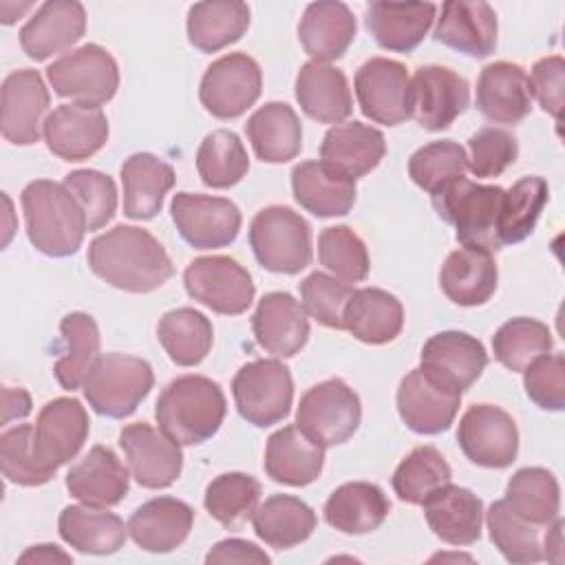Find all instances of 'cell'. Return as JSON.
<instances>
[{
  "instance_id": "ba28073f",
  "label": "cell",
  "mask_w": 565,
  "mask_h": 565,
  "mask_svg": "<svg viewBox=\"0 0 565 565\" xmlns=\"http://www.w3.org/2000/svg\"><path fill=\"white\" fill-rule=\"evenodd\" d=\"M232 395L241 417L256 428L282 422L294 402V380L278 360H252L232 380Z\"/></svg>"
},
{
  "instance_id": "b9f144b4",
  "label": "cell",
  "mask_w": 565,
  "mask_h": 565,
  "mask_svg": "<svg viewBox=\"0 0 565 565\" xmlns=\"http://www.w3.org/2000/svg\"><path fill=\"white\" fill-rule=\"evenodd\" d=\"M188 40L203 53H216L241 40L249 26V7L238 0L196 2L188 11Z\"/></svg>"
},
{
  "instance_id": "91938a15",
  "label": "cell",
  "mask_w": 565,
  "mask_h": 565,
  "mask_svg": "<svg viewBox=\"0 0 565 565\" xmlns=\"http://www.w3.org/2000/svg\"><path fill=\"white\" fill-rule=\"evenodd\" d=\"M525 395L543 411L565 408V358L545 353L523 371Z\"/></svg>"
},
{
  "instance_id": "1f68e13d",
  "label": "cell",
  "mask_w": 565,
  "mask_h": 565,
  "mask_svg": "<svg viewBox=\"0 0 565 565\" xmlns=\"http://www.w3.org/2000/svg\"><path fill=\"white\" fill-rule=\"evenodd\" d=\"M437 7L433 2H371L364 11L366 31L395 53H411L428 33Z\"/></svg>"
},
{
  "instance_id": "f1b7e54d",
  "label": "cell",
  "mask_w": 565,
  "mask_h": 565,
  "mask_svg": "<svg viewBox=\"0 0 565 565\" xmlns=\"http://www.w3.org/2000/svg\"><path fill=\"white\" fill-rule=\"evenodd\" d=\"M499 269L490 249L463 245L448 254L439 271V287L459 307L486 305L497 291Z\"/></svg>"
},
{
  "instance_id": "7dc6e473",
  "label": "cell",
  "mask_w": 565,
  "mask_h": 565,
  "mask_svg": "<svg viewBox=\"0 0 565 565\" xmlns=\"http://www.w3.org/2000/svg\"><path fill=\"white\" fill-rule=\"evenodd\" d=\"M196 170L207 188L236 185L249 170V157L236 132L218 128L205 135L196 150Z\"/></svg>"
},
{
  "instance_id": "ac0fdd59",
  "label": "cell",
  "mask_w": 565,
  "mask_h": 565,
  "mask_svg": "<svg viewBox=\"0 0 565 565\" xmlns=\"http://www.w3.org/2000/svg\"><path fill=\"white\" fill-rule=\"evenodd\" d=\"M488 364L483 344L463 331H441L430 335L419 355V369L437 384L463 393L468 391Z\"/></svg>"
},
{
  "instance_id": "d6a6232c",
  "label": "cell",
  "mask_w": 565,
  "mask_h": 565,
  "mask_svg": "<svg viewBox=\"0 0 565 565\" xmlns=\"http://www.w3.org/2000/svg\"><path fill=\"white\" fill-rule=\"evenodd\" d=\"M177 177L170 163L150 154L135 152L121 163V185H124V214L135 221L154 218L166 194L172 190Z\"/></svg>"
},
{
  "instance_id": "c3c4849f",
  "label": "cell",
  "mask_w": 565,
  "mask_h": 565,
  "mask_svg": "<svg viewBox=\"0 0 565 565\" xmlns=\"http://www.w3.org/2000/svg\"><path fill=\"white\" fill-rule=\"evenodd\" d=\"M554 347L552 331L536 318H512L492 335V351L499 364L514 373H523L536 358Z\"/></svg>"
},
{
  "instance_id": "836d02e7",
  "label": "cell",
  "mask_w": 565,
  "mask_h": 565,
  "mask_svg": "<svg viewBox=\"0 0 565 565\" xmlns=\"http://www.w3.org/2000/svg\"><path fill=\"white\" fill-rule=\"evenodd\" d=\"M324 466V448L311 441L296 424L282 426L267 439L265 472L282 486H309Z\"/></svg>"
},
{
  "instance_id": "7bdbcfd3",
  "label": "cell",
  "mask_w": 565,
  "mask_h": 565,
  "mask_svg": "<svg viewBox=\"0 0 565 565\" xmlns=\"http://www.w3.org/2000/svg\"><path fill=\"white\" fill-rule=\"evenodd\" d=\"M60 333L62 349L53 366V375L64 391H75L99 358V327L93 316L73 311L62 318Z\"/></svg>"
},
{
  "instance_id": "2e32d148",
  "label": "cell",
  "mask_w": 565,
  "mask_h": 565,
  "mask_svg": "<svg viewBox=\"0 0 565 565\" xmlns=\"http://www.w3.org/2000/svg\"><path fill=\"white\" fill-rule=\"evenodd\" d=\"M119 446L128 459L130 472L141 488L161 490L172 486L183 468L181 444L146 422L121 428Z\"/></svg>"
},
{
  "instance_id": "d590c367",
  "label": "cell",
  "mask_w": 565,
  "mask_h": 565,
  "mask_svg": "<svg viewBox=\"0 0 565 565\" xmlns=\"http://www.w3.org/2000/svg\"><path fill=\"white\" fill-rule=\"evenodd\" d=\"M57 532L66 545L82 554H115L128 539V523L97 505H66L57 519Z\"/></svg>"
},
{
  "instance_id": "44dd1931",
  "label": "cell",
  "mask_w": 565,
  "mask_h": 565,
  "mask_svg": "<svg viewBox=\"0 0 565 565\" xmlns=\"http://www.w3.org/2000/svg\"><path fill=\"white\" fill-rule=\"evenodd\" d=\"M461 406V393H455L422 369L406 373L397 388V413L417 435H439L450 428Z\"/></svg>"
},
{
  "instance_id": "52a82bcc",
  "label": "cell",
  "mask_w": 565,
  "mask_h": 565,
  "mask_svg": "<svg viewBox=\"0 0 565 565\" xmlns=\"http://www.w3.org/2000/svg\"><path fill=\"white\" fill-rule=\"evenodd\" d=\"M362 419L358 393L340 377L311 386L298 404L296 426L322 448L340 446L353 437Z\"/></svg>"
},
{
  "instance_id": "6f0895ef",
  "label": "cell",
  "mask_w": 565,
  "mask_h": 565,
  "mask_svg": "<svg viewBox=\"0 0 565 565\" xmlns=\"http://www.w3.org/2000/svg\"><path fill=\"white\" fill-rule=\"evenodd\" d=\"M353 287L335 276L313 271L300 282V302L309 318L329 329H344V307Z\"/></svg>"
},
{
  "instance_id": "f6af8a7d",
  "label": "cell",
  "mask_w": 565,
  "mask_h": 565,
  "mask_svg": "<svg viewBox=\"0 0 565 565\" xmlns=\"http://www.w3.org/2000/svg\"><path fill=\"white\" fill-rule=\"evenodd\" d=\"M503 501L521 519L547 527L558 516L561 488L547 468L527 466L510 477Z\"/></svg>"
},
{
  "instance_id": "4316f807",
  "label": "cell",
  "mask_w": 565,
  "mask_h": 565,
  "mask_svg": "<svg viewBox=\"0 0 565 565\" xmlns=\"http://www.w3.org/2000/svg\"><path fill=\"white\" fill-rule=\"evenodd\" d=\"M194 510L174 497H157L139 505L128 519V534L137 547L166 554L177 550L190 534Z\"/></svg>"
},
{
  "instance_id": "4dcf8cb0",
  "label": "cell",
  "mask_w": 565,
  "mask_h": 565,
  "mask_svg": "<svg viewBox=\"0 0 565 565\" xmlns=\"http://www.w3.org/2000/svg\"><path fill=\"white\" fill-rule=\"evenodd\" d=\"M296 99L307 117L318 124H340L353 113L347 75L318 60H309L296 75Z\"/></svg>"
},
{
  "instance_id": "5b68a950",
  "label": "cell",
  "mask_w": 565,
  "mask_h": 565,
  "mask_svg": "<svg viewBox=\"0 0 565 565\" xmlns=\"http://www.w3.org/2000/svg\"><path fill=\"white\" fill-rule=\"evenodd\" d=\"M501 185L475 183L466 177L448 185L433 196L437 214L455 227V236L461 245L501 249L497 238V221L503 201Z\"/></svg>"
},
{
  "instance_id": "9c48e42d",
  "label": "cell",
  "mask_w": 565,
  "mask_h": 565,
  "mask_svg": "<svg viewBox=\"0 0 565 565\" xmlns=\"http://www.w3.org/2000/svg\"><path fill=\"white\" fill-rule=\"evenodd\" d=\"M46 77L60 97L93 106L110 102L119 86L117 62L99 44H84L64 53L46 68Z\"/></svg>"
},
{
  "instance_id": "8d00e7d4",
  "label": "cell",
  "mask_w": 565,
  "mask_h": 565,
  "mask_svg": "<svg viewBox=\"0 0 565 565\" xmlns=\"http://www.w3.org/2000/svg\"><path fill=\"white\" fill-rule=\"evenodd\" d=\"M342 322L355 340L364 344H386L393 342L404 327V307L393 294L380 287H362L353 289Z\"/></svg>"
},
{
  "instance_id": "277c9868",
  "label": "cell",
  "mask_w": 565,
  "mask_h": 565,
  "mask_svg": "<svg viewBox=\"0 0 565 565\" xmlns=\"http://www.w3.org/2000/svg\"><path fill=\"white\" fill-rule=\"evenodd\" d=\"M154 384L152 366L137 355L104 353L82 382L88 406L106 417L124 419L137 411Z\"/></svg>"
},
{
  "instance_id": "83f0119b",
  "label": "cell",
  "mask_w": 565,
  "mask_h": 565,
  "mask_svg": "<svg viewBox=\"0 0 565 565\" xmlns=\"http://www.w3.org/2000/svg\"><path fill=\"white\" fill-rule=\"evenodd\" d=\"M128 468L108 446H93L66 475V490L86 505L110 508L128 494Z\"/></svg>"
},
{
  "instance_id": "6125c7cd",
  "label": "cell",
  "mask_w": 565,
  "mask_h": 565,
  "mask_svg": "<svg viewBox=\"0 0 565 565\" xmlns=\"http://www.w3.org/2000/svg\"><path fill=\"white\" fill-rule=\"evenodd\" d=\"M271 558L252 541L245 539H225L218 541L207 554L205 563H269Z\"/></svg>"
},
{
  "instance_id": "484cf974",
  "label": "cell",
  "mask_w": 565,
  "mask_h": 565,
  "mask_svg": "<svg viewBox=\"0 0 565 565\" xmlns=\"http://www.w3.org/2000/svg\"><path fill=\"white\" fill-rule=\"evenodd\" d=\"M384 154V135L377 128L362 121L335 124L327 130L320 146V161L329 170L353 181L375 170Z\"/></svg>"
},
{
  "instance_id": "db71d44e",
  "label": "cell",
  "mask_w": 565,
  "mask_h": 565,
  "mask_svg": "<svg viewBox=\"0 0 565 565\" xmlns=\"http://www.w3.org/2000/svg\"><path fill=\"white\" fill-rule=\"evenodd\" d=\"M320 263L344 282H360L369 276V252L364 241L347 225L324 227L318 236Z\"/></svg>"
},
{
  "instance_id": "f5cc1de1",
  "label": "cell",
  "mask_w": 565,
  "mask_h": 565,
  "mask_svg": "<svg viewBox=\"0 0 565 565\" xmlns=\"http://www.w3.org/2000/svg\"><path fill=\"white\" fill-rule=\"evenodd\" d=\"M490 541L510 563H539L543 561V547L539 525L514 514L508 503L494 501L486 512Z\"/></svg>"
},
{
  "instance_id": "4fadbf2b",
  "label": "cell",
  "mask_w": 565,
  "mask_h": 565,
  "mask_svg": "<svg viewBox=\"0 0 565 565\" xmlns=\"http://www.w3.org/2000/svg\"><path fill=\"white\" fill-rule=\"evenodd\" d=\"M466 459L481 468H508L519 452V430L510 413L494 404L470 406L457 428Z\"/></svg>"
},
{
  "instance_id": "f546056e",
  "label": "cell",
  "mask_w": 565,
  "mask_h": 565,
  "mask_svg": "<svg viewBox=\"0 0 565 565\" xmlns=\"http://www.w3.org/2000/svg\"><path fill=\"white\" fill-rule=\"evenodd\" d=\"M422 508L428 527L444 543L472 545L479 541L483 503L472 490L446 483L435 490Z\"/></svg>"
},
{
  "instance_id": "be15d7a7",
  "label": "cell",
  "mask_w": 565,
  "mask_h": 565,
  "mask_svg": "<svg viewBox=\"0 0 565 565\" xmlns=\"http://www.w3.org/2000/svg\"><path fill=\"white\" fill-rule=\"evenodd\" d=\"M29 413H31V395L20 386H4L2 388V424L22 419Z\"/></svg>"
},
{
  "instance_id": "f35d334b",
  "label": "cell",
  "mask_w": 565,
  "mask_h": 565,
  "mask_svg": "<svg viewBox=\"0 0 565 565\" xmlns=\"http://www.w3.org/2000/svg\"><path fill=\"white\" fill-rule=\"evenodd\" d=\"M388 512V497L369 481L342 483L324 503V521L342 534H369L386 521Z\"/></svg>"
},
{
  "instance_id": "f907efd6",
  "label": "cell",
  "mask_w": 565,
  "mask_h": 565,
  "mask_svg": "<svg viewBox=\"0 0 565 565\" xmlns=\"http://www.w3.org/2000/svg\"><path fill=\"white\" fill-rule=\"evenodd\" d=\"M260 501V483L247 472H223L214 477L203 497L207 514L221 525L234 530L252 519Z\"/></svg>"
},
{
  "instance_id": "94428289",
  "label": "cell",
  "mask_w": 565,
  "mask_h": 565,
  "mask_svg": "<svg viewBox=\"0 0 565 565\" xmlns=\"http://www.w3.org/2000/svg\"><path fill=\"white\" fill-rule=\"evenodd\" d=\"M563 82H565V62L561 55L543 57L532 66V77H530L532 95L539 99L541 108L554 119H561V110H563Z\"/></svg>"
},
{
  "instance_id": "5bb4252c",
  "label": "cell",
  "mask_w": 565,
  "mask_h": 565,
  "mask_svg": "<svg viewBox=\"0 0 565 565\" xmlns=\"http://www.w3.org/2000/svg\"><path fill=\"white\" fill-rule=\"evenodd\" d=\"M355 97L364 117L397 126L411 119V75L402 62L371 57L355 71Z\"/></svg>"
},
{
  "instance_id": "d4e9b609",
  "label": "cell",
  "mask_w": 565,
  "mask_h": 565,
  "mask_svg": "<svg viewBox=\"0 0 565 565\" xmlns=\"http://www.w3.org/2000/svg\"><path fill=\"white\" fill-rule=\"evenodd\" d=\"M497 13L483 0H448L437 18L435 40L470 57H488L497 49Z\"/></svg>"
},
{
  "instance_id": "e575fe53",
  "label": "cell",
  "mask_w": 565,
  "mask_h": 565,
  "mask_svg": "<svg viewBox=\"0 0 565 565\" xmlns=\"http://www.w3.org/2000/svg\"><path fill=\"white\" fill-rule=\"evenodd\" d=\"M355 18L344 2H311L298 24V40L305 53L318 62H331L347 53L355 40Z\"/></svg>"
},
{
  "instance_id": "03108f58",
  "label": "cell",
  "mask_w": 565,
  "mask_h": 565,
  "mask_svg": "<svg viewBox=\"0 0 565 565\" xmlns=\"http://www.w3.org/2000/svg\"><path fill=\"white\" fill-rule=\"evenodd\" d=\"M543 558L552 561V563H561L563 561V519H554L547 525L545 539H543Z\"/></svg>"
},
{
  "instance_id": "cb8c5ba5",
  "label": "cell",
  "mask_w": 565,
  "mask_h": 565,
  "mask_svg": "<svg viewBox=\"0 0 565 565\" xmlns=\"http://www.w3.org/2000/svg\"><path fill=\"white\" fill-rule=\"evenodd\" d=\"M86 31V11L77 0H49L20 31L22 51L42 62L71 49Z\"/></svg>"
},
{
  "instance_id": "681fc988",
  "label": "cell",
  "mask_w": 565,
  "mask_h": 565,
  "mask_svg": "<svg viewBox=\"0 0 565 565\" xmlns=\"http://www.w3.org/2000/svg\"><path fill=\"white\" fill-rule=\"evenodd\" d=\"M452 481V470L435 446L413 448L393 472V490L399 501L422 505L435 490Z\"/></svg>"
},
{
  "instance_id": "8992f818",
  "label": "cell",
  "mask_w": 565,
  "mask_h": 565,
  "mask_svg": "<svg viewBox=\"0 0 565 565\" xmlns=\"http://www.w3.org/2000/svg\"><path fill=\"white\" fill-rule=\"evenodd\" d=\"M249 247L274 274H298L311 263V227L285 205L263 207L249 223Z\"/></svg>"
},
{
  "instance_id": "9a60e30c",
  "label": "cell",
  "mask_w": 565,
  "mask_h": 565,
  "mask_svg": "<svg viewBox=\"0 0 565 565\" xmlns=\"http://www.w3.org/2000/svg\"><path fill=\"white\" fill-rule=\"evenodd\" d=\"M88 413L75 397H55L46 402L33 426V450L49 472L77 457L88 439Z\"/></svg>"
},
{
  "instance_id": "ab89813d",
  "label": "cell",
  "mask_w": 565,
  "mask_h": 565,
  "mask_svg": "<svg viewBox=\"0 0 565 565\" xmlns=\"http://www.w3.org/2000/svg\"><path fill=\"white\" fill-rule=\"evenodd\" d=\"M256 157L265 163L291 161L302 148V126L285 102H267L245 124Z\"/></svg>"
},
{
  "instance_id": "603a6c76",
  "label": "cell",
  "mask_w": 565,
  "mask_h": 565,
  "mask_svg": "<svg viewBox=\"0 0 565 565\" xmlns=\"http://www.w3.org/2000/svg\"><path fill=\"white\" fill-rule=\"evenodd\" d=\"M532 84L523 66L492 62L477 79V108L494 124H519L532 110Z\"/></svg>"
},
{
  "instance_id": "74e56055",
  "label": "cell",
  "mask_w": 565,
  "mask_h": 565,
  "mask_svg": "<svg viewBox=\"0 0 565 565\" xmlns=\"http://www.w3.org/2000/svg\"><path fill=\"white\" fill-rule=\"evenodd\" d=\"M294 199L320 218L344 216L355 203V181L329 170L322 161H302L291 170Z\"/></svg>"
},
{
  "instance_id": "30bf717a",
  "label": "cell",
  "mask_w": 565,
  "mask_h": 565,
  "mask_svg": "<svg viewBox=\"0 0 565 565\" xmlns=\"http://www.w3.org/2000/svg\"><path fill=\"white\" fill-rule=\"evenodd\" d=\"M263 90V71L247 53H227L214 60L199 88L203 108L216 119H236L256 104Z\"/></svg>"
},
{
  "instance_id": "11a10c76",
  "label": "cell",
  "mask_w": 565,
  "mask_h": 565,
  "mask_svg": "<svg viewBox=\"0 0 565 565\" xmlns=\"http://www.w3.org/2000/svg\"><path fill=\"white\" fill-rule=\"evenodd\" d=\"M0 466L4 479L15 486H44L55 477L40 463L33 450L31 424H18L0 435Z\"/></svg>"
},
{
  "instance_id": "816d5d0a",
  "label": "cell",
  "mask_w": 565,
  "mask_h": 565,
  "mask_svg": "<svg viewBox=\"0 0 565 565\" xmlns=\"http://www.w3.org/2000/svg\"><path fill=\"white\" fill-rule=\"evenodd\" d=\"M466 170L468 154L463 146L452 139L430 141L415 150L408 159V177L430 196L466 177Z\"/></svg>"
},
{
  "instance_id": "8fae6325",
  "label": "cell",
  "mask_w": 565,
  "mask_h": 565,
  "mask_svg": "<svg viewBox=\"0 0 565 565\" xmlns=\"http://www.w3.org/2000/svg\"><path fill=\"white\" fill-rule=\"evenodd\" d=\"M183 285L190 298L223 316L247 311L256 294L249 271L230 256L194 258L183 271Z\"/></svg>"
},
{
  "instance_id": "e0dca14e",
  "label": "cell",
  "mask_w": 565,
  "mask_h": 565,
  "mask_svg": "<svg viewBox=\"0 0 565 565\" xmlns=\"http://www.w3.org/2000/svg\"><path fill=\"white\" fill-rule=\"evenodd\" d=\"M468 104L470 86L452 68L426 64L411 77V117L426 130L448 128Z\"/></svg>"
},
{
  "instance_id": "e7e4bbea",
  "label": "cell",
  "mask_w": 565,
  "mask_h": 565,
  "mask_svg": "<svg viewBox=\"0 0 565 565\" xmlns=\"http://www.w3.org/2000/svg\"><path fill=\"white\" fill-rule=\"evenodd\" d=\"M18 561L20 563H71L73 556L53 543H42L22 552Z\"/></svg>"
},
{
  "instance_id": "003e7915",
  "label": "cell",
  "mask_w": 565,
  "mask_h": 565,
  "mask_svg": "<svg viewBox=\"0 0 565 565\" xmlns=\"http://www.w3.org/2000/svg\"><path fill=\"white\" fill-rule=\"evenodd\" d=\"M33 4L31 2H22V4H13V2H0V11H2V24H13L24 11H29Z\"/></svg>"
},
{
  "instance_id": "680465c9",
  "label": "cell",
  "mask_w": 565,
  "mask_h": 565,
  "mask_svg": "<svg viewBox=\"0 0 565 565\" xmlns=\"http://www.w3.org/2000/svg\"><path fill=\"white\" fill-rule=\"evenodd\" d=\"M468 170L477 179L503 174L519 157V141L505 128L486 126L468 139Z\"/></svg>"
},
{
  "instance_id": "7c38bea8",
  "label": "cell",
  "mask_w": 565,
  "mask_h": 565,
  "mask_svg": "<svg viewBox=\"0 0 565 565\" xmlns=\"http://www.w3.org/2000/svg\"><path fill=\"white\" fill-rule=\"evenodd\" d=\"M170 214L181 238L194 249L232 245L243 221L234 201L192 192H177L170 203Z\"/></svg>"
},
{
  "instance_id": "7402d4cb",
  "label": "cell",
  "mask_w": 565,
  "mask_h": 565,
  "mask_svg": "<svg viewBox=\"0 0 565 565\" xmlns=\"http://www.w3.org/2000/svg\"><path fill=\"white\" fill-rule=\"evenodd\" d=\"M252 331L258 347L276 358H291L309 340V316L291 294H265L252 316Z\"/></svg>"
},
{
  "instance_id": "60d3db41",
  "label": "cell",
  "mask_w": 565,
  "mask_h": 565,
  "mask_svg": "<svg viewBox=\"0 0 565 565\" xmlns=\"http://www.w3.org/2000/svg\"><path fill=\"white\" fill-rule=\"evenodd\" d=\"M316 523V512L291 494H271L252 514L256 536L274 550L300 545L311 536Z\"/></svg>"
},
{
  "instance_id": "7a4b0ae2",
  "label": "cell",
  "mask_w": 565,
  "mask_h": 565,
  "mask_svg": "<svg viewBox=\"0 0 565 565\" xmlns=\"http://www.w3.org/2000/svg\"><path fill=\"white\" fill-rule=\"evenodd\" d=\"M24 225L31 245L53 258H64L82 247L88 230L86 214L64 183L35 179L22 190Z\"/></svg>"
},
{
  "instance_id": "ffe728a7",
  "label": "cell",
  "mask_w": 565,
  "mask_h": 565,
  "mask_svg": "<svg viewBox=\"0 0 565 565\" xmlns=\"http://www.w3.org/2000/svg\"><path fill=\"white\" fill-rule=\"evenodd\" d=\"M49 90L33 68H20L4 77L0 90V128L2 137L13 146H31L40 139L42 117L49 108Z\"/></svg>"
},
{
  "instance_id": "d6986e66",
  "label": "cell",
  "mask_w": 565,
  "mask_h": 565,
  "mask_svg": "<svg viewBox=\"0 0 565 565\" xmlns=\"http://www.w3.org/2000/svg\"><path fill=\"white\" fill-rule=\"evenodd\" d=\"M42 135L46 148L64 161H84L99 152L108 139V119L93 104H60L46 115Z\"/></svg>"
},
{
  "instance_id": "ee69618b",
  "label": "cell",
  "mask_w": 565,
  "mask_h": 565,
  "mask_svg": "<svg viewBox=\"0 0 565 565\" xmlns=\"http://www.w3.org/2000/svg\"><path fill=\"white\" fill-rule=\"evenodd\" d=\"M157 338L177 366H196L214 342L212 322L192 307L170 309L159 318Z\"/></svg>"
},
{
  "instance_id": "9f6ffc18",
  "label": "cell",
  "mask_w": 565,
  "mask_h": 565,
  "mask_svg": "<svg viewBox=\"0 0 565 565\" xmlns=\"http://www.w3.org/2000/svg\"><path fill=\"white\" fill-rule=\"evenodd\" d=\"M64 185L82 205L88 221V232L102 230L113 221L117 212V188L108 174L90 168L73 170L64 177Z\"/></svg>"
},
{
  "instance_id": "3957f363",
  "label": "cell",
  "mask_w": 565,
  "mask_h": 565,
  "mask_svg": "<svg viewBox=\"0 0 565 565\" xmlns=\"http://www.w3.org/2000/svg\"><path fill=\"white\" fill-rule=\"evenodd\" d=\"M227 402L216 382L205 375H181L159 395L154 417L159 428L181 446L207 441L225 419Z\"/></svg>"
},
{
  "instance_id": "bcb514c9",
  "label": "cell",
  "mask_w": 565,
  "mask_h": 565,
  "mask_svg": "<svg viewBox=\"0 0 565 565\" xmlns=\"http://www.w3.org/2000/svg\"><path fill=\"white\" fill-rule=\"evenodd\" d=\"M547 199L550 188L543 177H523L503 192L497 221V238L501 247L521 243L534 232Z\"/></svg>"
},
{
  "instance_id": "6da1fadb",
  "label": "cell",
  "mask_w": 565,
  "mask_h": 565,
  "mask_svg": "<svg viewBox=\"0 0 565 565\" xmlns=\"http://www.w3.org/2000/svg\"><path fill=\"white\" fill-rule=\"evenodd\" d=\"M86 260L95 276L128 294H150L174 274L163 245L137 225H115L93 238Z\"/></svg>"
}]
</instances>
